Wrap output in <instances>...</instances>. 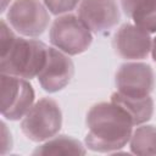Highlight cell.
I'll list each match as a JSON object with an SVG mask.
<instances>
[{"label": "cell", "instance_id": "6", "mask_svg": "<svg viewBox=\"0 0 156 156\" xmlns=\"http://www.w3.org/2000/svg\"><path fill=\"white\" fill-rule=\"evenodd\" d=\"M1 116L10 121H18L34 105V89L28 79L0 74Z\"/></svg>", "mask_w": 156, "mask_h": 156}, {"label": "cell", "instance_id": "4", "mask_svg": "<svg viewBox=\"0 0 156 156\" xmlns=\"http://www.w3.org/2000/svg\"><path fill=\"white\" fill-rule=\"evenodd\" d=\"M49 38L54 48L73 56L88 50L93 41V33L78 15L68 12L54 20Z\"/></svg>", "mask_w": 156, "mask_h": 156}, {"label": "cell", "instance_id": "8", "mask_svg": "<svg viewBox=\"0 0 156 156\" xmlns=\"http://www.w3.org/2000/svg\"><path fill=\"white\" fill-rule=\"evenodd\" d=\"M77 15L95 34L110 32L121 20L117 0H80Z\"/></svg>", "mask_w": 156, "mask_h": 156}, {"label": "cell", "instance_id": "16", "mask_svg": "<svg viewBox=\"0 0 156 156\" xmlns=\"http://www.w3.org/2000/svg\"><path fill=\"white\" fill-rule=\"evenodd\" d=\"M11 26L6 23L5 20H1V28H0V54H4L10 45L16 39L13 30L10 28Z\"/></svg>", "mask_w": 156, "mask_h": 156}, {"label": "cell", "instance_id": "15", "mask_svg": "<svg viewBox=\"0 0 156 156\" xmlns=\"http://www.w3.org/2000/svg\"><path fill=\"white\" fill-rule=\"evenodd\" d=\"M80 0H43L48 10L56 16L68 13L72 10H74Z\"/></svg>", "mask_w": 156, "mask_h": 156}, {"label": "cell", "instance_id": "12", "mask_svg": "<svg viewBox=\"0 0 156 156\" xmlns=\"http://www.w3.org/2000/svg\"><path fill=\"white\" fill-rule=\"evenodd\" d=\"M119 2L134 24L150 34L156 33V0H119Z\"/></svg>", "mask_w": 156, "mask_h": 156}, {"label": "cell", "instance_id": "14", "mask_svg": "<svg viewBox=\"0 0 156 156\" xmlns=\"http://www.w3.org/2000/svg\"><path fill=\"white\" fill-rule=\"evenodd\" d=\"M130 151L140 156L156 155V127L151 124H140L129 139Z\"/></svg>", "mask_w": 156, "mask_h": 156}, {"label": "cell", "instance_id": "7", "mask_svg": "<svg viewBox=\"0 0 156 156\" xmlns=\"http://www.w3.org/2000/svg\"><path fill=\"white\" fill-rule=\"evenodd\" d=\"M117 91L134 98H144L155 88V73L150 65L144 62H126L116 72Z\"/></svg>", "mask_w": 156, "mask_h": 156}, {"label": "cell", "instance_id": "2", "mask_svg": "<svg viewBox=\"0 0 156 156\" xmlns=\"http://www.w3.org/2000/svg\"><path fill=\"white\" fill-rule=\"evenodd\" d=\"M49 46L43 41L30 38L16 37L10 48L0 54V73L32 79L43 69Z\"/></svg>", "mask_w": 156, "mask_h": 156}, {"label": "cell", "instance_id": "17", "mask_svg": "<svg viewBox=\"0 0 156 156\" xmlns=\"http://www.w3.org/2000/svg\"><path fill=\"white\" fill-rule=\"evenodd\" d=\"M0 126H1V155H5L12 147V139H11V133L7 130L5 122H1Z\"/></svg>", "mask_w": 156, "mask_h": 156}, {"label": "cell", "instance_id": "11", "mask_svg": "<svg viewBox=\"0 0 156 156\" xmlns=\"http://www.w3.org/2000/svg\"><path fill=\"white\" fill-rule=\"evenodd\" d=\"M111 101L128 113L134 126L144 124L152 117L154 100L150 95L144 98H134L127 96L119 91H115L111 95Z\"/></svg>", "mask_w": 156, "mask_h": 156}, {"label": "cell", "instance_id": "13", "mask_svg": "<svg viewBox=\"0 0 156 156\" xmlns=\"http://www.w3.org/2000/svg\"><path fill=\"white\" fill-rule=\"evenodd\" d=\"M85 146L78 140L68 135H58L46 140L38 146L34 155H85Z\"/></svg>", "mask_w": 156, "mask_h": 156}, {"label": "cell", "instance_id": "18", "mask_svg": "<svg viewBox=\"0 0 156 156\" xmlns=\"http://www.w3.org/2000/svg\"><path fill=\"white\" fill-rule=\"evenodd\" d=\"M151 56H152V60L156 62V37L152 39V45H151Z\"/></svg>", "mask_w": 156, "mask_h": 156}, {"label": "cell", "instance_id": "1", "mask_svg": "<svg viewBox=\"0 0 156 156\" xmlns=\"http://www.w3.org/2000/svg\"><path fill=\"white\" fill-rule=\"evenodd\" d=\"M85 146L91 151L113 152L129 143L133 121L115 102H99L90 107L85 119Z\"/></svg>", "mask_w": 156, "mask_h": 156}, {"label": "cell", "instance_id": "5", "mask_svg": "<svg viewBox=\"0 0 156 156\" xmlns=\"http://www.w3.org/2000/svg\"><path fill=\"white\" fill-rule=\"evenodd\" d=\"M49 12L40 0H15L7 9L6 20L21 35L35 38L46 30L50 22Z\"/></svg>", "mask_w": 156, "mask_h": 156}, {"label": "cell", "instance_id": "19", "mask_svg": "<svg viewBox=\"0 0 156 156\" xmlns=\"http://www.w3.org/2000/svg\"><path fill=\"white\" fill-rule=\"evenodd\" d=\"M9 2H10V0H2V7H1L2 10H1V11H5V10H6V6H7Z\"/></svg>", "mask_w": 156, "mask_h": 156}, {"label": "cell", "instance_id": "3", "mask_svg": "<svg viewBox=\"0 0 156 156\" xmlns=\"http://www.w3.org/2000/svg\"><path fill=\"white\" fill-rule=\"evenodd\" d=\"M62 127L60 105L50 98L37 101L21 122L23 134L32 141L40 143L54 138Z\"/></svg>", "mask_w": 156, "mask_h": 156}, {"label": "cell", "instance_id": "9", "mask_svg": "<svg viewBox=\"0 0 156 156\" xmlns=\"http://www.w3.org/2000/svg\"><path fill=\"white\" fill-rule=\"evenodd\" d=\"M152 39L150 33L134 23L122 24L115 33L112 46L116 54L124 60H143L151 52Z\"/></svg>", "mask_w": 156, "mask_h": 156}, {"label": "cell", "instance_id": "10", "mask_svg": "<svg viewBox=\"0 0 156 156\" xmlns=\"http://www.w3.org/2000/svg\"><path fill=\"white\" fill-rule=\"evenodd\" d=\"M74 74V65L69 55L56 48H49L46 62L38 74L40 87L48 93L62 90Z\"/></svg>", "mask_w": 156, "mask_h": 156}]
</instances>
